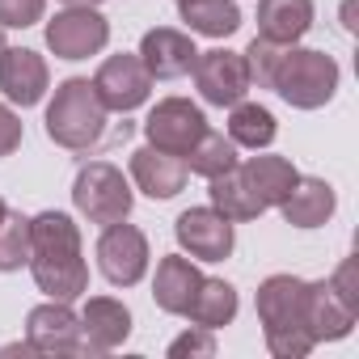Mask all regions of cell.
Returning <instances> with one entry per match:
<instances>
[{
    "mask_svg": "<svg viewBox=\"0 0 359 359\" xmlns=\"http://www.w3.org/2000/svg\"><path fill=\"white\" fill-rule=\"evenodd\" d=\"M30 275L51 300H76L89 292V266L81 258V233L72 216L43 212L30 220Z\"/></svg>",
    "mask_w": 359,
    "mask_h": 359,
    "instance_id": "6da1fadb",
    "label": "cell"
},
{
    "mask_svg": "<svg viewBox=\"0 0 359 359\" xmlns=\"http://www.w3.org/2000/svg\"><path fill=\"white\" fill-rule=\"evenodd\" d=\"M304 296L309 283L296 275H271L258 287V321L266 334V351L279 359H304L317 342L304 330Z\"/></svg>",
    "mask_w": 359,
    "mask_h": 359,
    "instance_id": "7a4b0ae2",
    "label": "cell"
},
{
    "mask_svg": "<svg viewBox=\"0 0 359 359\" xmlns=\"http://www.w3.org/2000/svg\"><path fill=\"white\" fill-rule=\"evenodd\" d=\"M106 131V106L93 89V81L85 76H68L51 106H47V135L60 144V148H72V152H85L102 140Z\"/></svg>",
    "mask_w": 359,
    "mask_h": 359,
    "instance_id": "3957f363",
    "label": "cell"
},
{
    "mask_svg": "<svg viewBox=\"0 0 359 359\" xmlns=\"http://www.w3.org/2000/svg\"><path fill=\"white\" fill-rule=\"evenodd\" d=\"M271 89L296 110H321L338 89V64L334 55L313 47H283L271 72Z\"/></svg>",
    "mask_w": 359,
    "mask_h": 359,
    "instance_id": "277c9868",
    "label": "cell"
},
{
    "mask_svg": "<svg viewBox=\"0 0 359 359\" xmlns=\"http://www.w3.org/2000/svg\"><path fill=\"white\" fill-rule=\"evenodd\" d=\"M72 203L89 224L106 229V224L131 216V187L110 161H89V165H81L76 182H72Z\"/></svg>",
    "mask_w": 359,
    "mask_h": 359,
    "instance_id": "5b68a950",
    "label": "cell"
},
{
    "mask_svg": "<svg viewBox=\"0 0 359 359\" xmlns=\"http://www.w3.org/2000/svg\"><path fill=\"white\" fill-rule=\"evenodd\" d=\"M97 266H102L106 283L135 287L144 279V271H148V237L127 220L106 224L102 237H97Z\"/></svg>",
    "mask_w": 359,
    "mask_h": 359,
    "instance_id": "8992f818",
    "label": "cell"
},
{
    "mask_svg": "<svg viewBox=\"0 0 359 359\" xmlns=\"http://www.w3.org/2000/svg\"><path fill=\"white\" fill-rule=\"evenodd\" d=\"M203 131H208V118H203V110H199L195 102H187V97H165V102H156L152 114L144 118L148 144L161 148V152H173V156H187V152L199 144Z\"/></svg>",
    "mask_w": 359,
    "mask_h": 359,
    "instance_id": "52a82bcc",
    "label": "cell"
},
{
    "mask_svg": "<svg viewBox=\"0 0 359 359\" xmlns=\"http://www.w3.org/2000/svg\"><path fill=\"white\" fill-rule=\"evenodd\" d=\"M191 72H195V85H199L203 102H212V106H237L250 93V68H245L241 51H229V47L199 51Z\"/></svg>",
    "mask_w": 359,
    "mask_h": 359,
    "instance_id": "ba28073f",
    "label": "cell"
},
{
    "mask_svg": "<svg viewBox=\"0 0 359 359\" xmlns=\"http://www.w3.org/2000/svg\"><path fill=\"white\" fill-rule=\"evenodd\" d=\"M110 43V22L97 9H64L47 22V47L60 60H89Z\"/></svg>",
    "mask_w": 359,
    "mask_h": 359,
    "instance_id": "9c48e42d",
    "label": "cell"
},
{
    "mask_svg": "<svg viewBox=\"0 0 359 359\" xmlns=\"http://www.w3.org/2000/svg\"><path fill=\"white\" fill-rule=\"evenodd\" d=\"M173 237H177V245H182L191 258H199V262H224L233 254V245H237L233 220L220 216L216 208H191V212H182L177 224H173Z\"/></svg>",
    "mask_w": 359,
    "mask_h": 359,
    "instance_id": "30bf717a",
    "label": "cell"
},
{
    "mask_svg": "<svg viewBox=\"0 0 359 359\" xmlns=\"http://www.w3.org/2000/svg\"><path fill=\"white\" fill-rule=\"evenodd\" d=\"M93 89H97V97H102L106 110L131 114V110H140V106L148 102L152 76H148V68L140 64V55H127V51H123V55H110V60L97 68Z\"/></svg>",
    "mask_w": 359,
    "mask_h": 359,
    "instance_id": "8fae6325",
    "label": "cell"
},
{
    "mask_svg": "<svg viewBox=\"0 0 359 359\" xmlns=\"http://www.w3.org/2000/svg\"><path fill=\"white\" fill-rule=\"evenodd\" d=\"M26 342L34 355H81V317L68 300L39 304L26 317Z\"/></svg>",
    "mask_w": 359,
    "mask_h": 359,
    "instance_id": "7c38bea8",
    "label": "cell"
},
{
    "mask_svg": "<svg viewBox=\"0 0 359 359\" xmlns=\"http://www.w3.org/2000/svg\"><path fill=\"white\" fill-rule=\"evenodd\" d=\"M135 55H140V64L148 68L152 81H177V76H187V72L195 68V60H199L191 34L169 30V26L148 30V34L140 39V51H135Z\"/></svg>",
    "mask_w": 359,
    "mask_h": 359,
    "instance_id": "4fadbf2b",
    "label": "cell"
},
{
    "mask_svg": "<svg viewBox=\"0 0 359 359\" xmlns=\"http://www.w3.org/2000/svg\"><path fill=\"white\" fill-rule=\"evenodd\" d=\"M47 60L30 47H5L0 51V93L13 106H39L47 93Z\"/></svg>",
    "mask_w": 359,
    "mask_h": 359,
    "instance_id": "5bb4252c",
    "label": "cell"
},
{
    "mask_svg": "<svg viewBox=\"0 0 359 359\" xmlns=\"http://www.w3.org/2000/svg\"><path fill=\"white\" fill-rule=\"evenodd\" d=\"M131 334V313L114 296H93L81 313V355H106Z\"/></svg>",
    "mask_w": 359,
    "mask_h": 359,
    "instance_id": "9a60e30c",
    "label": "cell"
},
{
    "mask_svg": "<svg viewBox=\"0 0 359 359\" xmlns=\"http://www.w3.org/2000/svg\"><path fill=\"white\" fill-rule=\"evenodd\" d=\"M131 177H135V187L148 199H173L177 191L187 187V161L144 144V148L131 152Z\"/></svg>",
    "mask_w": 359,
    "mask_h": 359,
    "instance_id": "2e32d148",
    "label": "cell"
},
{
    "mask_svg": "<svg viewBox=\"0 0 359 359\" xmlns=\"http://www.w3.org/2000/svg\"><path fill=\"white\" fill-rule=\"evenodd\" d=\"M199 283H203V275H199V266H195L191 258L169 254V258H161V262H156L152 300H156V309H161V313L187 317V309H191V300H195Z\"/></svg>",
    "mask_w": 359,
    "mask_h": 359,
    "instance_id": "e0dca14e",
    "label": "cell"
},
{
    "mask_svg": "<svg viewBox=\"0 0 359 359\" xmlns=\"http://www.w3.org/2000/svg\"><path fill=\"white\" fill-rule=\"evenodd\" d=\"M355 309H346L330 283H309V296H304V330L313 342H338L351 334L355 325Z\"/></svg>",
    "mask_w": 359,
    "mask_h": 359,
    "instance_id": "ac0fdd59",
    "label": "cell"
},
{
    "mask_svg": "<svg viewBox=\"0 0 359 359\" xmlns=\"http://www.w3.org/2000/svg\"><path fill=\"white\" fill-rule=\"evenodd\" d=\"M313 30V0H258V39L296 47Z\"/></svg>",
    "mask_w": 359,
    "mask_h": 359,
    "instance_id": "d6986e66",
    "label": "cell"
},
{
    "mask_svg": "<svg viewBox=\"0 0 359 359\" xmlns=\"http://www.w3.org/2000/svg\"><path fill=\"white\" fill-rule=\"evenodd\" d=\"M334 208H338L334 187L321 182V177H296L292 195L279 203V212H283V220L292 229H321L334 216Z\"/></svg>",
    "mask_w": 359,
    "mask_h": 359,
    "instance_id": "ffe728a7",
    "label": "cell"
},
{
    "mask_svg": "<svg viewBox=\"0 0 359 359\" xmlns=\"http://www.w3.org/2000/svg\"><path fill=\"white\" fill-rule=\"evenodd\" d=\"M237 169L245 173V182L254 187V195L262 199V208H279V203L292 195L296 177H300L287 156H250V161L237 165Z\"/></svg>",
    "mask_w": 359,
    "mask_h": 359,
    "instance_id": "44dd1931",
    "label": "cell"
},
{
    "mask_svg": "<svg viewBox=\"0 0 359 359\" xmlns=\"http://www.w3.org/2000/svg\"><path fill=\"white\" fill-rule=\"evenodd\" d=\"M177 13L191 26V34L229 39V34L241 30V9L233 0H177Z\"/></svg>",
    "mask_w": 359,
    "mask_h": 359,
    "instance_id": "7402d4cb",
    "label": "cell"
},
{
    "mask_svg": "<svg viewBox=\"0 0 359 359\" xmlns=\"http://www.w3.org/2000/svg\"><path fill=\"white\" fill-rule=\"evenodd\" d=\"M212 208L220 212V216H229L233 224L237 220H258L266 208H262V199L254 195V187L245 182V173L241 169H229V173H220V177H212Z\"/></svg>",
    "mask_w": 359,
    "mask_h": 359,
    "instance_id": "603a6c76",
    "label": "cell"
},
{
    "mask_svg": "<svg viewBox=\"0 0 359 359\" xmlns=\"http://www.w3.org/2000/svg\"><path fill=\"white\" fill-rule=\"evenodd\" d=\"M187 317L195 325H203V330L216 334L220 325H229L237 317V287L224 283V279H203L199 292H195V300H191V309H187Z\"/></svg>",
    "mask_w": 359,
    "mask_h": 359,
    "instance_id": "cb8c5ba5",
    "label": "cell"
},
{
    "mask_svg": "<svg viewBox=\"0 0 359 359\" xmlns=\"http://www.w3.org/2000/svg\"><path fill=\"white\" fill-rule=\"evenodd\" d=\"M233 114H229V140L237 144V148H266L271 140H275V114L266 110V106H258V102H237V106H229Z\"/></svg>",
    "mask_w": 359,
    "mask_h": 359,
    "instance_id": "d4e9b609",
    "label": "cell"
},
{
    "mask_svg": "<svg viewBox=\"0 0 359 359\" xmlns=\"http://www.w3.org/2000/svg\"><path fill=\"white\" fill-rule=\"evenodd\" d=\"M182 161H187V173H199V177H208V182L241 165V161H237V144H233V140H224V135H220V131H212V127L199 135V144H195Z\"/></svg>",
    "mask_w": 359,
    "mask_h": 359,
    "instance_id": "484cf974",
    "label": "cell"
},
{
    "mask_svg": "<svg viewBox=\"0 0 359 359\" xmlns=\"http://www.w3.org/2000/svg\"><path fill=\"white\" fill-rule=\"evenodd\" d=\"M30 262V220L22 212H5L0 220V271H22Z\"/></svg>",
    "mask_w": 359,
    "mask_h": 359,
    "instance_id": "4316f807",
    "label": "cell"
},
{
    "mask_svg": "<svg viewBox=\"0 0 359 359\" xmlns=\"http://www.w3.org/2000/svg\"><path fill=\"white\" fill-rule=\"evenodd\" d=\"M241 55H245V68H250V85L271 89V72H275V64H279L283 47H279V43H266V39H254Z\"/></svg>",
    "mask_w": 359,
    "mask_h": 359,
    "instance_id": "83f0119b",
    "label": "cell"
},
{
    "mask_svg": "<svg viewBox=\"0 0 359 359\" xmlns=\"http://www.w3.org/2000/svg\"><path fill=\"white\" fill-rule=\"evenodd\" d=\"M47 0H0V30H26L43 22Z\"/></svg>",
    "mask_w": 359,
    "mask_h": 359,
    "instance_id": "f1b7e54d",
    "label": "cell"
},
{
    "mask_svg": "<svg viewBox=\"0 0 359 359\" xmlns=\"http://www.w3.org/2000/svg\"><path fill=\"white\" fill-rule=\"evenodd\" d=\"M330 287H334V296H338L346 309H355V313H359V262H355V254L338 262V271H334Z\"/></svg>",
    "mask_w": 359,
    "mask_h": 359,
    "instance_id": "f546056e",
    "label": "cell"
},
{
    "mask_svg": "<svg viewBox=\"0 0 359 359\" xmlns=\"http://www.w3.org/2000/svg\"><path fill=\"white\" fill-rule=\"evenodd\" d=\"M187 355H216V338H212V330L195 325V330H187L182 338H173V342H169V359H187Z\"/></svg>",
    "mask_w": 359,
    "mask_h": 359,
    "instance_id": "4dcf8cb0",
    "label": "cell"
},
{
    "mask_svg": "<svg viewBox=\"0 0 359 359\" xmlns=\"http://www.w3.org/2000/svg\"><path fill=\"white\" fill-rule=\"evenodd\" d=\"M18 144H22V118L0 102V156H9V152H18Z\"/></svg>",
    "mask_w": 359,
    "mask_h": 359,
    "instance_id": "1f68e13d",
    "label": "cell"
},
{
    "mask_svg": "<svg viewBox=\"0 0 359 359\" xmlns=\"http://www.w3.org/2000/svg\"><path fill=\"white\" fill-rule=\"evenodd\" d=\"M64 5H68V9H97L102 0H64Z\"/></svg>",
    "mask_w": 359,
    "mask_h": 359,
    "instance_id": "d6a6232c",
    "label": "cell"
},
{
    "mask_svg": "<svg viewBox=\"0 0 359 359\" xmlns=\"http://www.w3.org/2000/svg\"><path fill=\"white\" fill-rule=\"evenodd\" d=\"M5 212H9V208H5V199H0V220H5Z\"/></svg>",
    "mask_w": 359,
    "mask_h": 359,
    "instance_id": "836d02e7",
    "label": "cell"
},
{
    "mask_svg": "<svg viewBox=\"0 0 359 359\" xmlns=\"http://www.w3.org/2000/svg\"><path fill=\"white\" fill-rule=\"evenodd\" d=\"M0 51H5V34H0Z\"/></svg>",
    "mask_w": 359,
    "mask_h": 359,
    "instance_id": "e575fe53",
    "label": "cell"
}]
</instances>
